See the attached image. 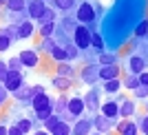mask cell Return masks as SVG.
I'll list each match as a JSON object with an SVG mask.
<instances>
[{
	"label": "cell",
	"mask_w": 148,
	"mask_h": 135,
	"mask_svg": "<svg viewBox=\"0 0 148 135\" xmlns=\"http://www.w3.org/2000/svg\"><path fill=\"white\" fill-rule=\"evenodd\" d=\"M73 38H75V47H77V49H88V44H91V33H88V29L84 25L75 27Z\"/></svg>",
	"instance_id": "6da1fadb"
},
{
	"label": "cell",
	"mask_w": 148,
	"mask_h": 135,
	"mask_svg": "<svg viewBox=\"0 0 148 135\" xmlns=\"http://www.w3.org/2000/svg\"><path fill=\"white\" fill-rule=\"evenodd\" d=\"M20 62H22V67L36 69L40 64V55H38L36 49H25V51H20Z\"/></svg>",
	"instance_id": "7a4b0ae2"
},
{
	"label": "cell",
	"mask_w": 148,
	"mask_h": 135,
	"mask_svg": "<svg viewBox=\"0 0 148 135\" xmlns=\"http://www.w3.org/2000/svg\"><path fill=\"white\" fill-rule=\"evenodd\" d=\"M2 84H5V89L9 93H13L16 89H20V86L25 84V82H22V73H20V71H9V73H7V80L2 82Z\"/></svg>",
	"instance_id": "3957f363"
},
{
	"label": "cell",
	"mask_w": 148,
	"mask_h": 135,
	"mask_svg": "<svg viewBox=\"0 0 148 135\" xmlns=\"http://www.w3.org/2000/svg\"><path fill=\"white\" fill-rule=\"evenodd\" d=\"M44 9H47L44 0H29V2H27V13H29L31 20H38L40 16H42Z\"/></svg>",
	"instance_id": "277c9868"
},
{
	"label": "cell",
	"mask_w": 148,
	"mask_h": 135,
	"mask_svg": "<svg viewBox=\"0 0 148 135\" xmlns=\"http://www.w3.org/2000/svg\"><path fill=\"white\" fill-rule=\"evenodd\" d=\"M77 20H80L82 25H86V22H93L95 20V11H93V7L88 2H82L77 7Z\"/></svg>",
	"instance_id": "5b68a950"
},
{
	"label": "cell",
	"mask_w": 148,
	"mask_h": 135,
	"mask_svg": "<svg viewBox=\"0 0 148 135\" xmlns=\"http://www.w3.org/2000/svg\"><path fill=\"white\" fill-rule=\"evenodd\" d=\"M82 111H84V100H82V98H71L66 102V113L71 117H80Z\"/></svg>",
	"instance_id": "8992f818"
},
{
	"label": "cell",
	"mask_w": 148,
	"mask_h": 135,
	"mask_svg": "<svg viewBox=\"0 0 148 135\" xmlns=\"http://www.w3.org/2000/svg\"><path fill=\"white\" fill-rule=\"evenodd\" d=\"M13 98L20 100V102H31V98H33V86L22 84L20 89H16V91H13Z\"/></svg>",
	"instance_id": "52a82bcc"
},
{
	"label": "cell",
	"mask_w": 148,
	"mask_h": 135,
	"mask_svg": "<svg viewBox=\"0 0 148 135\" xmlns=\"http://www.w3.org/2000/svg\"><path fill=\"white\" fill-rule=\"evenodd\" d=\"M53 102H51V98L47 95V93H40V95H33L31 98V106H33V111H40L44 109V106H51Z\"/></svg>",
	"instance_id": "ba28073f"
},
{
	"label": "cell",
	"mask_w": 148,
	"mask_h": 135,
	"mask_svg": "<svg viewBox=\"0 0 148 135\" xmlns=\"http://www.w3.org/2000/svg\"><path fill=\"white\" fill-rule=\"evenodd\" d=\"M119 75V69L115 67V64H104V67L99 69V78H102V80H115V78H117Z\"/></svg>",
	"instance_id": "9c48e42d"
},
{
	"label": "cell",
	"mask_w": 148,
	"mask_h": 135,
	"mask_svg": "<svg viewBox=\"0 0 148 135\" xmlns=\"http://www.w3.org/2000/svg\"><path fill=\"white\" fill-rule=\"evenodd\" d=\"M33 31H36V27H33V20H25V22H20V25H18V38L27 40V38L33 36Z\"/></svg>",
	"instance_id": "30bf717a"
},
{
	"label": "cell",
	"mask_w": 148,
	"mask_h": 135,
	"mask_svg": "<svg viewBox=\"0 0 148 135\" xmlns=\"http://www.w3.org/2000/svg\"><path fill=\"white\" fill-rule=\"evenodd\" d=\"M80 78H82V82L93 84V82L99 78V69H95V67H84V69H82V73H80Z\"/></svg>",
	"instance_id": "8fae6325"
},
{
	"label": "cell",
	"mask_w": 148,
	"mask_h": 135,
	"mask_svg": "<svg viewBox=\"0 0 148 135\" xmlns=\"http://www.w3.org/2000/svg\"><path fill=\"white\" fill-rule=\"evenodd\" d=\"M47 53H49V58H53V60H58V62H66V51H64V47H60L58 42H53V47H51Z\"/></svg>",
	"instance_id": "7c38bea8"
},
{
	"label": "cell",
	"mask_w": 148,
	"mask_h": 135,
	"mask_svg": "<svg viewBox=\"0 0 148 135\" xmlns=\"http://www.w3.org/2000/svg\"><path fill=\"white\" fill-rule=\"evenodd\" d=\"M93 129L91 120H77V124L73 126V135H88Z\"/></svg>",
	"instance_id": "4fadbf2b"
},
{
	"label": "cell",
	"mask_w": 148,
	"mask_h": 135,
	"mask_svg": "<svg viewBox=\"0 0 148 135\" xmlns=\"http://www.w3.org/2000/svg\"><path fill=\"white\" fill-rule=\"evenodd\" d=\"M128 67H130V71H133V73H142V69L146 67V62H144L142 55H133V58L128 60Z\"/></svg>",
	"instance_id": "5bb4252c"
},
{
	"label": "cell",
	"mask_w": 148,
	"mask_h": 135,
	"mask_svg": "<svg viewBox=\"0 0 148 135\" xmlns=\"http://www.w3.org/2000/svg\"><path fill=\"white\" fill-rule=\"evenodd\" d=\"M36 22H38V25H40V27H42V25H49V22H56V11L47 7V9H44V11H42V16H40V18H38Z\"/></svg>",
	"instance_id": "9a60e30c"
},
{
	"label": "cell",
	"mask_w": 148,
	"mask_h": 135,
	"mask_svg": "<svg viewBox=\"0 0 148 135\" xmlns=\"http://www.w3.org/2000/svg\"><path fill=\"white\" fill-rule=\"evenodd\" d=\"M102 115H106V117H115V115H119V106H117V102H106V104L102 106Z\"/></svg>",
	"instance_id": "2e32d148"
},
{
	"label": "cell",
	"mask_w": 148,
	"mask_h": 135,
	"mask_svg": "<svg viewBox=\"0 0 148 135\" xmlns=\"http://www.w3.org/2000/svg\"><path fill=\"white\" fill-rule=\"evenodd\" d=\"M53 86H56L58 91H66V89H71V78H62V75H56L53 78Z\"/></svg>",
	"instance_id": "e0dca14e"
},
{
	"label": "cell",
	"mask_w": 148,
	"mask_h": 135,
	"mask_svg": "<svg viewBox=\"0 0 148 135\" xmlns=\"http://www.w3.org/2000/svg\"><path fill=\"white\" fill-rule=\"evenodd\" d=\"M5 5L9 11H25L27 9V0H5Z\"/></svg>",
	"instance_id": "ac0fdd59"
},
{
	"label": "cell",
	"mask_w": 148,
	"mask_h": 135,
	"mask_svg": "<svg viewBox=\"0 0 148 135\" xmlns=\"http://www.w3.org/2000/svg\"><path fill=\"white\" fill-rule=\"evenodd\" d=\"M71 133V124L64 122V120H60V122L53 126V131H51V135H69Z\"/></svg>",
	"instance_id": "d6986e66"
},
{
	"label": "cell",
	"mask_w": 148,
	"mask_h": 135,
	"mask_svg": "<svg viewBox=\"0 0 148 135\" xmlns=\"http://www.w3.org/2000/svg\"><path fill=\"white\" fill-rule=\"evenodd\" d=\"M58 75H62V78H73L75 69L71 67L69 62H60V64H58Z\"/></svg>",
	"instance_id": "ffe728a7"
},
{
	"label": "cell",
	"mask_w": 148,
	"mask_h": 135,
	"mask_svg": "<svg viewBox=\"0 0 148 135\" xmlns=\"http://www.w3.org/2000/svg\"><path fill=\"white\" fill-rule=\"evenodd\" d=\"M51 115H53V104H51V106H44V109H40V111H36V122H47Z\"/></svg>",
	"instance_id": "44dd1931"
},
{
	"label": "cell",
	"mask_w": 148,
	"mask_h": 135,
	"mask_svg": "<svg viewBox=\"0 0 148 135\" xmlns=\"http://www.w3.org/2000/svg\"><path fill=\"white\" fill-rule=\"evenodd\" d=\"M16 124L20 126L22 133H31V131H36V124H33V120H29V117H22V120H18Z\"/></svg>",
	"instance_id": "7402d4cb"
},
{
	"label": "cell",
	"mask_w": 148,
	"mask_h": 135,
	"mask_svg": "<svg viewBox=\"0 0 148 135\" xmlns=\"http://www.w3.org/2000/svg\"><path fill=\"white\" fill-rule=\"evenodd\" d=\"M119 131H122V135H137V126L133 122H122Z\"/></svg>",
	"instance_id": "603a6c76"
},
{
	"label": "cell",
	"mask_w": 148,
	"mask_h": 135,
	"mask_svg": "<svg viewBox=\"0 0 148 135\" xmlns=\"http://www.w3.org/2000/svg\"><path fill=\"white\" fill-rule=\"evenodd\" d=\"M53 33H56V22H49V25L40 27V36H42V38H51Z\"/></svg>",
	"instance_id": "cb8c5ba5"
},
{
	"label": "cell",
	"mask_w": 148,
	"mask_h": 135,
	"mask_svg": "<svg viewBox=\"0 0 148 135\" xmlns=\"http://www.w3.org/2000/svg\"><path fill=\"white\" fill-rule=\"evenodd\" d=\"M7 67H9V71H20V69H22L20 55H13V58H9V60H7Z\"/></svg>",
	"instance_id": "d4e9b609"
},
{
	"label": "cell",
	"mask_w": 148,
	"mask_h": 135,
	"mask_svg": "<svg viewBox=\"0 0 148 135\" xmlns=\"http://www.w3.org/2000/svg\"><path fill=\"white\" fill-rule=\"evenodd\" d=\"M135 111V106H133V102L130 100H126V102H122V106H119V115H124V117H128L130 113Z\"/></svg>",
	"instance_id": "484cf974"
},
{
	"label": "cell",
	"mask_w": 148,
	"mask_h": 135,
	"mask_svg": "<svg viewBox=\"0 0 148 135\" xmlns=\"http://www.w3.org/2000/svg\"><path fill=\"white\" fill-rule=\"evenodd\" d=\"M99 102H97V93L95 91H91L86 95V98H84V106H88V109H95V106H97Z\"/></svg>",
	"instance_id": "4316f807"
},
{
	"label": "cell",
	"mask_w": 148,
	"mask_h": 135,
	"mask_svg": "<svg viewBox=\"0 0 148 135\" xmlns=\"http://www.w3.org/2000/svg\"><path fill=\"white\" fill-rule=\"evenodd\" d=\"M64 51H66V60H75V58L80 55V49H77L75 44H66V47H64Z\"/></svg>",
	"instance_id": "83f0119b"
},
{
	"label": "cell",
	"mask_w": 148,
	"mask_h": 135,
	"mask_svg": "<svg viewBox=\"0 0 148 135\" xmlns=\"http://www.w3.org/2000/svg\"><path fill=\"white\" fill-rule=\"evenodd\" d=\"M53 5H56L58 9H62V11H69V9L75 5V0H53Z\"/></svg>",
	"instance_id": "f1b7e54d"
},
{
	"label": "cell",
	"mask_w": 148,
	"mask_h": 135,
	"mask_svg": "<svg viewBox=\"0 0 148 135\" xmlns=\"http://www.w3.org/2000/svg\"><path fill=\"white\" fill-rule=\"evenodd\" d=\"M93 124H95V126L99 129V133H102V131H106V129H108V117H106V115H99V117H97V120H95Z\"/></svg>",
	"instance_id": "f546056e"
},
{
	"label": "cell",
	"mask_w": 148,
	"mask_h": 135,
	"mask_svg": "<svg viewBox=\"0 0 148 135\" xmlns=\"http://www.w3.org/2000/svg\"><path fill=\"white\" fill-rule=\"evenodd\" d=\"M91 44H93L97 51L104 49V42H102V36H99V33H91Z\"/></svg>",
	"instance_id": "4dcf8cb0"
},
{
	"label": "cell",
	"mask_w": 148,
	"mask_h": 135,
	"mask_svg": "<svg viewBox=\"0 0 148 135\" xmlns=\"http://www.w3.org/2000/svg\"><path fill=\"white\" fill-rule=\"evenodd\" d=\"M60 120H62V117H58V115H51L49 120L44 122V129H47V131H49V133H51V131H53V126H56V124L60 122Z\"/></svg>",
	"instance_id": "1f68e13d"
},
{
	"label": "cell",
	"mask_w": 148,
	"mask_h": 135,
	"mask_svg": "<svg viewBox=\"0 0 148 135\" xmlns=\"http://www.w3.org/2000/svg\"><path fill=\"white\" fill-rule=\"evenodd\" d=\"M9 47H11V38H7L5 33H0V53H2V51H7Z\"/></svg>",
	"instance_id": "d6a6232c"
},
{
	"label": "cell",
	"mask_w": 148,
	"mask_h": 135,
	"mask_svg": "<svg viewBox=\"0 0 148 135\" xmlns=\"http://www.w3.org/2000/svg\"><path fill=\"white\" fill-rule=\"evenodd\" d=\"M7 73H9V67H7L5 60H0V84L7 80Z\"/></svg>",
	"instance_id": "836d02e7"
},
{
	"label": "cell",
	"mask_w": 148,
	"mask_h": 135,
	"mask_svg": "<svg viewBox=\"0 0 148 135\" xmlns=\"http://www.w3.org/2000/svg\"><path fill=\"white\" fill-rule=\"evenodd\" d=\"M117 89H119V80H117V78H115V80H108V82H106V91H108V93H115Z\"/></svg>",
	"instance_id": "e575fe53"
},
{
	"label": "cell",
	"mask_w": 148,
	"mask_h": 135,
	"mask_svg": "<svg viewBox=\"0 0 148 135\" xmlns=\"http://www.w3.org/2000/svg\"><path fill=\"white\" fill-rule=\"evenodd\" d=\"M137 129H142V131H144V133H146V135H148V115H144V117H142V120H139V126H137Z\"/></svg>",
	"instance_id": "d590c367"
},
{
	"label": "cell",
	"mask_w": 148,
	"mask_h": 135,
	"mask_svg": "<svg viewBox=\"0 0 148 135\" xmlns=\"http://www.w3.org/2000/svg\"><path fill=\"white\" fill-rule=\"evenodd\" d=\"M99 62H102V64H113V62H115V58H113V55L102 53V55H99Z\"/></svg>",
	"instance_id": "8d00e7d4"
},
{
	"label": "cell",
	"mask_w": 148,
	"mask_h": 135,
	"mask_svg": "<svg viewBox=\"0 0 148 135\" xmlns=\"http://www.w3.org/2000/svg\"><path fill=\"white\" fill-rule=\"evenodd\" d=\"M9 135H25V133L20 131L18 124H11V126H9Z\"/></svg>",
	"instance_id": "74e56055"
},
{
	"label": "cell",
	"mask_w": 148,
	"mask_h": 135,
	"mask_svg": "<svg viewBox=\"0 0 148 135\" xmlns=\"http://www.w3.org/2000/svg\"><path fill=\"white\" fill-rule=\"evenodd\" d=\"M126 84H128V89H137V86H139V80H137V78H128Z\"/></svg>",
	"instance_id": "f35d334b"
},
{
	"label": "cell",
	"mask_w": 148,
	"mask_h": 135,
	"mask_svg": "<svg viewBox=\"0 0 148 135\" xmlns=\"http://www.w3.org/2000/svg\"><path fill=\"white\" fill-rule=\"evenodd\" d=\"M146 29H148V22H142V25L137 27L135 33H137V36H144V33H146Z\"/></svg>",
	"instance_id": "ab89813d"
},
{
	"label": "cell",
	"mask_w": 148,
	"mask_h": 135,
	"mask_svg": "<svg viewBox=\"0 0 148 135\" xmlns=\"http://www.w3.org/2000/svg\"><path fill=\"white\" fill-rule=\"evenodd\" d=\"M139 84L148 86V73H139Z\"/></svg>",
	"instance_id": "60d3db41"
},
{
	"label": "cell",
	"mask_w": 148,
	"mask_h": 135,
	"mask_svg": "<svg viewBox=\"0 0 148 135\" xmlns=\"http://www.w3.org/2000/svg\"><path fill=\"white\" fill-rule=\"evenodd\" d=\"M0 135H9V126L5 122H0Z\"/></svg>",
	"instance_id": "b9f144b4"
},
{
	"label": "cell",
	"mask_w": 148,
	"mask_h": 135,
	"mask_svg": "<svg viewBox=\"0 0 148 135\" xmlns=\"http://www.w3.org/2000/svg\"><path fill=\"white\" fill-rule=\"evenodd\" d=\"M40 93H44V86L36 84V86H33V95H40Z\"/></svg>",
	"instance_id": "7bdbcfd3"
},
{
	"label": "cell",
	"mask_w": 148,
	"mask_h": 135,
	"mask_svg": "<svg viewBox=\"0 0 148 135\" xmlns=\"http://www.w3.org/2000/svg\"><path fill=\"white\" fill-rule=\"evenodd\" d=\"M33 135H51V133L47 129H36V131H33Z\"/></svg>",
	"instance_id": "ee69618b"
},
{
	"label": "cell",
	"mask_w": 148,
	"mask_h": 135,
	"mask_svg": "<svg viewBox=\"0 0 148 135\" xmlns=\"http://www.w3.org/2000/svg\"><path fill=\"white\" fill-rule=\"evenodd\" d=\"M93 135H102V133H93Z\"/></svg>",
	"instance_id": "f6af8a7d"
},
{
	"label": "cell",
	"mask_w": 148,
	"mask_h": 135,
	"mask_svg": "<svg viewBox=\"0 0 148 135\" xmlns=\"http://www.w3.org/2000/svg\"><path fill=\"white\" fill-rule=\"evenodd\" d=\"M0 2H5V0H0Z\"/></svg>",
	"instance_id": "bcb514c9"
},
{
	"label": "cell",
	"mask_w": 148,
	"mask_h": 135,
	"mask_svg": "<svg viewBox=\"0 0 148 135\" xmlns=\"http://www.w3.org/2000/svg\"><path fill=\"white\" fill-rule=\"evenodd\" d=\"M44 2H47V0H44Z\"/></svg>",
	"instance_id": "7dc6e473"
},
{
	"label": "cell",
	"mask_w": 148,
	"mask_h": 135,
	"mask_svg": "<svg viewBox=\"0 0 148 135\" xmlns=\"http://www.w3.org/2000/svg\"><path fill=\"white\" fill-rule=\"evenodd\" d=\"M0 5H2V2H0Z\"/></svg>",
	"instance_id": "c3c4849f"
}]
</instances>
